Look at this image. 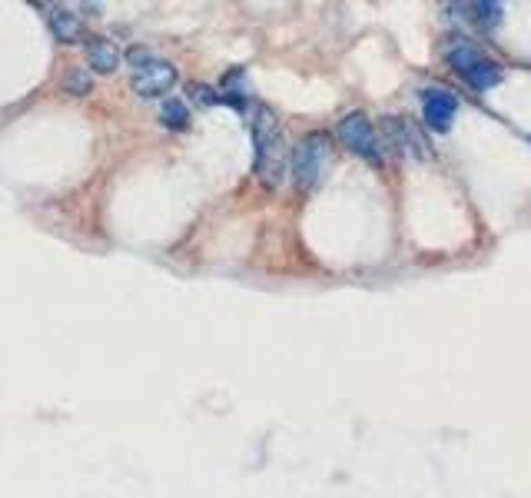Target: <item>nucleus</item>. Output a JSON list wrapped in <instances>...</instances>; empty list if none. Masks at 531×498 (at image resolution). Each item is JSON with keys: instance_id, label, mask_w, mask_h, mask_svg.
<instances>
[{"instance_id": "nucleus-14", "label": "nucleus", "mask_w": 531, "mask_h": 498, "mask_svg": "<svg viewBox=\"0 0 531 498\" xmlns=\"http://www.w3.org/2000/svg\"><path fill=\"white\" fill-rule=\"evenodd\" d=\"M63 83H67V90H70L73 97H83V93H90V73H87V70H70Z\"/></svg>"}, {"instance_id": "nucleus-13", "label": "nucleus", "mask_w": 531, "mask_h": 498, "mask_svg": "<svg viewBox=\"0 0 531 498\" xmlns=\"http://www.w3.org/2000/svg\"><path fill=\"white\" fill-rule=\"evenodd\" d=\"M186 103H193V107H200V110H210V107H216V103H223L219 100V90L216 87H210V83H186Z\"/></svg>"}, {"instance_id": "nucleus-1", "label": "nucleus", "mask_w": 531, "mask_h": 498, "mask_svg": "<svg viewBox=\"0 0 531 498\" xmlns=\"http://www.w3.org/2000/svg\"><path fill=\"white\" fill-rule=\"evenodd\" d=\"M286 136L279 127V117L273 113V107L256 103L253 113V174L266 190H276L286 176Z\"/></svg>"}, {"instance_id": "nucleus-8", "label": "nucleus", "mask_w": 531, "mask_h": 498, "mask_svg": "<svg viewBox=\"0 0 531 498\" xmlns=\"http://www.w3.org/2000/svg\"><path fill=\"white\" fill-rule=\"evenodd\" d=\"M83 51H87V63H90L93 73H113L123 61L120 47L110 37H87Z\"/></svg>"}, {"instance_id": "nucleus-9", "label": "nucleus", "mask_w": 531, "mask_h": 498, "mask_svg": "<svg viewBox=\"0 0 531 498\" xmlns=\"http://www.w3.org/2000/svg\"><path fill=\"white\" fill-rule=\"evenodd\" d=\"M219 100L229 103L233 110H246L249 103V80H246V67H229L219 83Z\"/></svg>"}, {"instance_id": "nucleus-4", "label": "nucleus", "mask_w": 531, "mask_h": 498, "mask_svg": "<svg viewBox=\"0 0 531 498\" xmlns=\"http://www.w3.org/2000/svg\"><path fill=\"white\" fill-rule=\"evenodd\" d=\"M126 63H130V87L144 100H156L176 87V67L146 47H130Z\"/></svg>"}, {"instance_id": "nucleus-2", "label": "nucleus", "mask_w": 531, "mask_h": 498, "mask_svg": "<svg viewBox=\"0 0 531 498\" xmlns=\"http://www.w3.org/2000/svg\"><path fill=\"white\" fill-rule=\"evenodd\" d=\"M442 57H445V63H449L452 70L459 73L461 80L469 83L475 93H485L505 80V70L491 61L489 53L481 51L479 43H471L469 37H449L445 47H442Z\"/></svg>"}, {"instance_id": "nucleus-3", "label": "nucleus", "mask_w": 531, "mask_h": 498, "mask_svg": "<svg viewBox=\"0 0 531 498\" xmlns=\"http://www.w3.org/2000/svg\"><path fill=\"white\" fill-rule=\"evenodd\" d=\"M329 163H332V140L326 133H306L293 146V163H289V174H293V183H296L299 193H312L322 186Z\"/></svg>"}, {"instance_id": "nucleus-7", "label": "nucleus", "mask_w": 531, "mask_h": 498, "mask_svg": "<svg viewBox=\"0 0 531 498\" xmlns=\"http://www.w3.org/2000/svg\"><path fill=\"white\" fill-rule=\"evenodd\" d=\"M47 23H51V33L61 43H77L83 37V17L77 14V7H67V4H47Z\"/></svg>"}, {"instance_id": "nucleus-12", "label": "nucleus", "mask_w": 531, "mask_h": 498, "mask_svg": "<svg viewBox=\"0 0 531 498\" xmlns=\"http://www.w3.org/2000/svg\"><path fill=\"white\" fill-rule=\"evenodd\" d=\"M160 120H163V127H170V130H186V127H190V103H186L183 97H170V100H163V107H160Z\"/></svg>"}, {"instance_id": "nucleus-5", "label": "nucleus", "mask_w": 531, "mask_h": 498, "mask_svg": "<svg viewBox=\"0 0 531 498\" xmlns=\"http://www.w3.org/2000/svg\"><path fill=\"white\" fill-rule=\"evenodd\" d=\"M336 133H339V140L346 143L349 150L356 153V156H362L366 163H376V166L386 163V143H382V136H378L372 120H368L362 110L346 113V117L339 120Z\"/></svg>"}, {"instance_id": "nucleus-6", "label": "nucleus", "mask_w": 531, "mask_h": 498, "mask_svg": "<svg viewBox=\"0 0 531 498\" xmlns=\"http://www.w3.org/2000/svg\"><path fill=\"white\" fill-rule=\"evenodd\" d=\"M422 97V120L435 133H449L455 117H459V97L449 87H425Z\"/></svg>"}, {"instance_id": "nucleus-10", "label": "nucleus", "mask_w": 531, "mask_h": 498, "mask_svg": "<svg viewBox=\"0 0 531 498\" xmlns=\"http://www.w3.org/2000/svg\"><path fill=\"white\" fill-rule=\"evenodd\" d=\"M386 130H388V136H392V143H396L402 153H409V156H425V143H422L419 130L409 127L402 117H388Z\"/></svg>"}, {"instance_id": "nucleus-11", "label": "nucleus", "mask_w": 531, "mask_h": 498, "mask_svg": "<svg viewBox=\"0 0 531 498\" xmlns=\"http://www.w3.org/2000/svg\"><path fill=\"white\" fill-rule=\"evenodd\" d=\"M461 11H469V14H461L465 21H471L475 27H481V31H491V27H498L501 21V14H505V7L501 4H489V0H481V4H459Z\"/></svg>"}]
</instances>
